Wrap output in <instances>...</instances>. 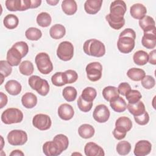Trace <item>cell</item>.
<instances>
[{
    "label": "cell",
    "mask_w": 156,
    "mask_h": 156,
    "mask_svg": "<svg viewBox=\"0 0 156 156\" xmlns=\"http://www.w3.org/2000/svg\"><path fill=\"white\" fill-rule=\"evenodd\" d=\"M126 10V4L122 0H116L111 3L110 13L105 16V19L112 28L119 30L124 26L125 19L124 16Z\"/></svg>",
    "instance_id": "cell-1"
},
{
    "label": "cell",
    "mask_w": 156,
    "mask_h": 156,
    "mask_svg": "<svg viewBox=\"0 0 156 156\" xmlns=\"http://www.w3.org/2000/svg\"><path fill=\"white\" fill-rule=\"evenodd\" d=\"M136 38L135 32L130 29L127 28L122 31L117 41L118 50L123 54H128L132 51L135 47V40Z\"/></svg>",
    "instance_id": "cell-2"
},
{
    "label": "cell",
    "mask_w": 156,
    "mask_h": 156,
    "mask_svg": "<svg viewBox=\"0 0 156 156\" xmlns=\"http://www.w3.org/2000/svg\"><path fill=\"white\" fill-rule=\"evenodd\" d=\"M83 50L86 54L96 57H101L105 54L104 44L96 39L85 41L83 45Z\"/></svg>",
    "instance_id": "cell-3"
},
{
    "label": "cell",
    "mask_w": 156,
    "mask_h": 156,
    "mask_svg": "<svg viewBox=\"0 0 156 156\" xmlns=\"http://www.w3.org/2000/svg\"><path fill=\"white\" fill-rule=\"evenodd\" d=\"M28 83L32 90H35L41 96H46L49 91L48 82L38 76H30L28 79Z\"/></svg>",
    "instance_id": "cell-4"
},
{
    "label": "cell",
    "mask_w": 156,
    "mask_h": 156,
    "mask_svg": "<svg viewBox=\"0 0 156 156\" xmlns=\"http://www.w3.org/2000/svg\"><path fill=\"white\" fill-rule=\"evenodd\" d=\"M38 70L43 74H48L53 70V65L49 55L46 52L38 53L35 58Z\"/></svg>",
    "instance_id": "cell-5"
},
{
    "label": "cell",
    "mask_w": 156,
    "mask_h": 156,
    "mask_svg": "<svg viewBox=\"0 0 156 156\" xmlns=\"http://www.w3.org/2000/svg\"><path fill=\"white\" fill-rule=\"evenodd\" d=\"M23 119V113L18 108H9L1 114V121L5 124L21 122Z\"/></svg>",
    "instance_id": "cell-6"
},
{
    "label": "cell",
    "mask_w": 156,
    "mask_h": 156,
    "mask_svg": "<svg viewBox=\"0 0 156 156\" xmlns=\"http://www.w3.org/2000/svg\"><path fill=\"white\" fill-rule=\"evenodd\" d=\"M57 55L63 61L70 60L74 55L73 44L68 41L61 42L57 49Z\"/></svg>",
    "instance_id": "cell-7"
},
{
    "label": "cell",
    "mask_w": 156,
    "mask_h": 156,
    "mask_svg": "<svg viewBox=\"0 0 156 156\" xmlns=\"http://www.w3.org/2000/svg\"><path fill=\"white\" fill-rule=\"evenodd\" d=\"M9 143L12 146H22L27 141V133L22 130H11L7 136Z\"/></svg>",
    "instance_id": "cell-8"
},
{
    "label": "cell",
    "mask_w": 156,
    "mask_h": 156,
    "mask_svg": "<svg viewBox=\"0 0 156 156\" xmlns=\"http://www.w3.org/2000/svg\"><path fill=\"white\" fill-rule=\"evenodd\" d=\"M87 78L92 82H96L102 77V66L98 62L88 63L85 68Z\"/></svg>",
    "instance_id": "cell-9"
},
{
    "label": "cell",
    "mask_w": 156,
    "mask_h": 156,
    "mask_svg": "<svg viewBox=\"0 0 156 156\" xmlns=\"http://www.w3.org/2000/svg\"><path fill=\"white\" fill-rule=\"evenodd\" d=\"M32 124L35 128L40 130H46L51 127L52 121L48 115L39 113L33 117Z\"/></svg>",
    "instance_id": "cell-10"
},
{
    "label": "cell",
    "mask_w": 156,
    "mask_h": 156,
    "mask_svg": "<svg viewBox=\"0 0 156 156\" xmlns=\"http://www.w3.org/2000/svg\"><path fill=\"white\" fill-rule=\"evenodd\" d=\"M110 110L104 104H99L97 105L93 113L94 119L99 123L107 122L110 118Z\"/></svg>",
    "instance_id": "cell-11"
},
{
    "label": "cell",
    "mask_w": 156,
    "mask_h": 156,
    "mask_svg": "<svg viewBox=\"0 0 156 156\" xmlns=\"http://www.w3.org/2000/svg\"><path fill=\"white\" fill-rule=\"evenodd\" d=\"M141 44L147 49H154L156 46V28L144 32Z\"/></svg>",
    "instance_id": "cell-12"
},
{
    "label": "cell",
    "mask_w": 156,
    "mask_h": 156,
    "mask_svg": "<svg viewBox=\"0 0 156 156\" xmlns=\"http://www.w3.org/2000/svg\"><path fill=\"white\" fill-rule=\"evenodd\" d=\"M152 144L147 140H140L135 146L133 153L136 156H145L150 154Z\"/></svg>",
    "instance_id": "cell-13"
},
{
    "label": "cell",
    "mask_w": 156,
    "mask_h": 156,
    "mask_svg": "<svg viewBox=\"0 0 156 156\" xmlns=\"http://www.w3.org/2000/svg\"><path fill=\"white\" fill-rule=\"evenodd\" d=\"M84 152L87 156H104V149L98 144L93 142L87 143L84 147Z\"/></svg>",
    "instance_id": "cell-14"
},
{
    "label": "cell",
    "mask_w": 156,
    "mask_h": 156,
    "mask_svg": "<svg viewBox=\"0 0 156 156\" xmlns=\"http://www.w3.org/2000/svg\"><path fill=\"white\" fill-rule=\"evenodd\" d=\"M57 113L60 118L65 121L70 120L74 115L73 107L66 103L62 104L58 107Z\"/></svg>",
    "instance_id": "cell-15"
},
{
    "label": "cell",
    "mask_w": 156,
    "mask_h": 156,
    "mask_svg": "<svg viewBox=\"0 0 156 156\" xmlns=\"http://www.w3.org/2000/svg\"><path fill=\"white\" fill-rule=\"evenodd\" d=\"M7 61L12 66H16L21 63V61L23 57L20 51L12 46V48L8 50L7 53Z\"/></svg>",
    "instance_id": "cell-16"
},
{
    "label": "cell",
    "mask_w": 156,
    "mask_h": 156,
    "mask_svg": "<svg viewBox=\"0 0 156 156\" xmlns=\"http://www.w3.org/2000/svg\"><path fill=\"white\" fill-rule=\"evenodd\" d=\"M132 127V122L130 118L127 116H121L118 118L115 122V129L126 133Z\"/></svg>",
    "instance_id": "cell-17"
},
{
    "label": "cell",
    "mask_w": 156,
    "mask_h": 156,
    "mask_svg": "<svg viewBox=\"0 0 156 156\" xmlns=\"http://www.w3.org/2000/svg\"><path fill=\"white\" fill-rule=\"evenodd\" d=\"M43 152L47 156H57L62 152L53 140L46 141L44 143L43 145Z\"/></svg>",
    "instance_id": "cell-18"
},
{
    "label": "cell",
    "mask_w": 156,
    "mask_h": 156,
    "mask_svg": "<svg viewBox=\"0 0 156 156\" xmlns=\"http://www.w3.org/2000/svg\"><path fill=\"white\" fill-rule=\"evenodd\" d=\"M102 0H87L84 4L85 11L90 15L97 13L101 9Z\"/></svg>",
    "instance_id": "cell-19"
},
{
    "label": "cell",
    "mask_w": 156,
    "mask_h": 156,
    "mask_svg": "<svg viewBox=\"0 0 156 156\" xmlns=\"http://www.w3.org/2000/svg\"><path fill=\"white\" fill-rule=\"evenodd\" d=\"M131 16L136 20H141L147 13L146 7L142 4L136 3L132 5L130 8Z\"/></svg>",
    "instance_id": "cell-20"
},
{
    "label": "cell",
    "mask_w": 156,
    "mask_h": 156,
    "mask_svg": "<svg viewBox=\"0 0 156 156\" xmlns=\"http://www.w3.org/2000/svg\"><path fill=\"white\" fill-rule=\"evenodd\" d=\"M111 108L116 112L121 113L127 109V104L125 100L121 96H117L110 101Z\"/></svg>",
    "instance_id": "cell-21"
},
{
    "label": "cell",
    "mask_w": 156,
    "mask_h": 156,
    "mask_svg": "<svg viewBox=\"0 0 156 156\" xmlns=\"http://www.w3.org/2000/svg\"><path fill=\"white\" fill-rule=\"evenodd\" d=\"M6 91L10 95L16 96L19 94L22 90L21 85L15 80H8L5 84Z\"/></svg>",
    "instance_id": "cell-22"
},
{
    "label": "cell",
    "mask_w": 156,
    "mask_h": 156,
    "mask_svg": "<svg viewBox=\"0 0 156 156\" xmlns=\"http://www.w3.org/2000/svg\"><path fill=\"white\" fill-rule=\"evenodd\" d=\"M21 103L26 108H32L37 104V97L30 92L26 93L21 98Z\"/></svg>",
    "instance_id": "cell-23"
},
{
    "label": "cell",
    "mask_w": 156,
    "mask_h": 156,
    "mask_svg": "<svg viewBox=\"0 0 156 156\" xmlns=\"http://www.w3.org/2000/svg\"><path fill=\"white\" fill-rule=\"evenodd\" d=\"M61 5L63 12L67 15H74L77 10V5L74 0H64Z\"/></svg>",
    "instance_id": "cell-24"
},
{
    "label": "cell",
    "mask_w": 156,
    "mask_h": 156,
    "mask_svg": "<svg viewBox=\"0 0 156 156\" xmlns=\"http://www.w3.org/2000/svg\"><path fill=\"white\" fill-rule=\"evenodd\" d=\"M66 34L65 27L60 24L53 25L49 29V35L51 38L58 40L63 38Z\"/></svg>",
    "instance_id": "cell-25"
},
{
    "label": "cell",
    "mask_w": 156,
    "mask_h": 156,
    "mask_svg": "<svg viewBox=\"0 0 156 156\" xmlns=\"http://www.w3.org/2000/svg\"><path fill=\"white\" fill-rule=\"evenodd\" d=\"M95 130L94 127L88 124H83L78 129L79 136L84 139L91 138L94 134Z\"/></svg>",
    "instance_id": "cell-26"
},
{
    "label": "cell",
    "mask_w": 156,
    "mask_h": 156,
    "mask_svg": "<svg viewBox=\"0 0 156 156\" xmlns=\"http://www.w3.org/2000/svg\"><path fill=\"white\" fill-rule=\"evenodd\" d=\"M127 108L128 109L129 112L134 116H139L146 111L145 105L144 103L141 101H139L135 104H128L127 105Z\"/></svg>",
    "instance_id": "cell-27"
},
{
    "label": "cell",
    "mask_w": 156,
    "mask_h": 156,
    "mask_svg": "<svg viewBox=\"0 0 156 156\" xmlns=\"http://www.w3.org/2000/svg\"><path fill=\"white\" fill-rule=\"evenodd\" d=\"M127 76L133 81H140L145 76V71L138 68H132L127 72Z\"/></svg>",
    "instance_id": "cell-28"
},
{
    "label": "cell",
    "mask_w": 156,
    "mask_h": 156,
    "mask_svg": "<svg viewBox=\"0 0 156 156\" xmlns=\"http://www.w3.org/2000/svg\"><path fill=\"white\" fill-rule=\"evenodd\" d=\"M139 26L145 32L155 27V23L151 16L146 15L139 20Z\"/></svg>",
    "instance_id": "cell-29"
},
{
    "label": "cell",
    "mask_w": 156,
    "mask_h": 156,
    "mask_svg": "<svg viewBox=\"0 0 156 156\" xmlns=\"http://www.w3.org/2000/svg\"><path fill=\"white\" fill-rule=\"evenodd\" d=\"M133 60L136 65L143 66L146 65L148 62V54L143 50L135 52L133 55Z\"/></svg>",
    "instance_id": "cell-30"
},
{
    "label": "cell",
    "mask_w": 156,
    "mask_h": 156,
    "mask_svg": "<svg viewBox=\"0 0 156 156\" xmlns=\"http://www.w3.org/2000/svg\"><path fill=\"white\" fill-rule=\"evenodd\" d=\"M3 23L7 29H13L18 26L19 24V19L13 14H8L4 17Z\"/></svg>",
    "instance_id": "cell-31"
},
{
    "label": "cell",
    "mask_w": 156,
    "mask_h": 156,
    "mask_svg": "<svg viewBox=\"0 0 156 156\" xmlns=\"http://www.w3.org/2000/svg\"><path fill=\"white\" fill-rule=\"evenodd\" d=\"M102 96L104 98L110 102L113 98L119 96V93L118 90V88L113 86L105 87L102 90Z\"/></svg>",
    "instance_id": "cell-32"
},
{
    "label": "cell",
    "mask_w": 156,
    "mask_h": 156,
    "mask_svg": "<svg viewBox=\"0 0 156 156\" xmlns=\"http://www.w3.org/2000/svg\"><path fill=\"white\" fill-rule=\"evenodd\" d=\"M53 141L56 143L59 149L62 152L65 151L69 145V140L68 137L63 134L56 135L54 138Z\"/></svg>",
    "instance_id": "cell-33"
},
{
    "label": "cell",
    "mask_w": 156,
    "mask_h": 156,
    "mask_svg": "<svg viewBox=\"0 0 156 156\" xmlns=\"http://www.w3.org/2000/svg\"><path fill=\"white\" fill-rule=\"evenodd\" d=\"M36 21L40 26L42 27H47L51 24L52 19L51 15L48 13L43 12L37 15Z\"/></svg>",
    "instance_id": "cell-34"
},
{
    "label": "cell",
    "mask_w": 156,
    "mask_h": 156,
    "mask_svg": "<svg viewBox=\"0 0 156 156\" xmlns=\"http://www.w3.org/2000/svg\"><path fill=\"white\" fill-rule=\"evenodd\" d=\"M19 71L20 73L24 76L31 75L34 71L33 63L29 60L23 61L19 66Z\"/></svg>",
    "instance_id": "cell-35"
},
{
    "label": "cell",
    "mask_w": 156,
    "mask_h": 156,
    "mask_svg": "<svg viewBox=\"0 0 156 156\" xmlns=\"http://www.w3.org/2000/svg\"><path fill=\"white\" fill-rule=\"evenodd\" d=\"M62 95L66 101L73 102L76 99L77 95V92L74 87L68 86L63 88Z\"/></svg>",
    "instance_id": "cell-36"
},
{
    "label": "cell",
    "mask_w": 156,
    "mask_h": 156,
    "mask_svg": "<svg viewBox=\"0 0 156 156\" xmlns=\"http://www.w3.org/2000/svg\"><path fill=\"white\" fill-rule=\"evenodd\" d=\"M25 36L29 40L37 41L41 37L42 32L39 29L31 27L26 30Z\"/></svg>",
    "instance_id": "cell-37"
},
{
    "label": "cell",
    "mask_w": 156,
    "mask_h": 156,
    "mask_svg": "<svg viewBox=\"0 0 156 156\" xmlns=\"http://www.w3.org/2000/svg\"><path fill=\"white\" fill-rule=\"evenodd\" d=\"M97 96V91L95 88L89 87L84 88L80 96L83 99L88 102H93Z\"/></svg>",
    "instance_id": "cell-38"
},
{
    "label": "cell",
    "mask_w": 156,
    "mask_h": 156,
    "mask_svg": "<svg viewBox=\"0 0 156 156\" xmlns=\"http://www.w3.org/2000/svg\"><path fill=\"white\" fill-rule=\"evenodd\" d=\"M116 149L119 155H126L130 152L131 144L127 141H121L117 144Z\"/></svg>",
    "instance_id": "cell-39"
},
{
    "label": "cell",
    "mask_w": 156,
    "mask_h": 156,
    "mask_svg": "<svg viewBox=\"0 0 156 156\" xmlns=\"http://www.w3.org/2000/svg\"><path fill=\"white\" fill-rule=\"evenodd\" d=\"M125 96L129 104H135L142 98L141 93L136 90H130L126 94Z\"/></svg>",
    "instance_id": "cell-40"
},
{
    "label": "cell",
    "mask_w": 156,
    "mask_h": 156,
    "mask_svg": "<svg viewBox=\"0 0 156 156\" xmlns=\"http://www.w3.org/2000/svg\"><path fill=\"white\" fill-rule=\"evenodd\" d=\"M5 4L9 11H22V0H7Z\"/></svg>",
    "instance_id": "cell-41"
},
{
    "label": "cell",
    "mask_w": 156,
    "mask_h": 156,
    "mask_svg": "<svg viewBox=\"0 0 156 156\" xmlns=\"http://www.w3.org/2000/svg\"><path fill=\"white\" fill-rule=\"evenodd\" d=\"M51 82L52 84L57 87H62L66 83L64 74L62 72H57L51 77Z\"/></svg>",
    "instance_id": "cell-42"
},
{
    "label": "cell",
    "mask_w": 156,
    "mask_h": 156,
    "mask_svg": "<svg viewBox=\"0 0 156 156\" xmlns=\"http://www.w3.org/2000/svg\"><path fill=\"white\" fill-rule=\"evenodd\" d=\"M12 71V66L5 60L0 61V74L4 77L9 76Z\"/></svg>",
    "instance_id": "cell-43"
},
{
    "label": "cell",
    "mask_w": 156,
    "mask_h": 156,
    "mask_svg": "<svg viewBox=\"0 0 156 156\" xmlns=\"http://www.w3.org/2000/svg\"><path fill=\"white\" fill-rule=\"evenodd\" d=\"M77 104L78 108L83 112H89L91 109L93 105V102H88L87 101H85L80 96L78 98Z\"/></svg>",
    "instance_id": "cell-44"
},
{
    "label": "cell",
    "mask_w": 156,
    "mask_h": 156,
    "mask_svg": "<svg viewBox=\"0 0 156 156\" xmlns=\"http://www.w3.org/2000/svg\"><path fill=\"white\" fill-rule=\"evenodd\" d=\"M64 77L66 83H73L75 82L78 79V74L74 70L68 69L64 73Z\"/></svg>",
    "instance_id": "cell-45"
},
{
    "label": "cell",
    "mask_w": 156,
    "mask_h": 156,
    "mask_svg": "<svg viewBox=\"0 0 156 156\" xmlns=\"http://www.w3.org/2000/svg\"><path fill=\"white\" fill-rule=\"evenodd\" d=\"M141 83L144 88L150 90L155 86V80L152 76L150 75H146L141 80Z\"/></svg>",
    "instance_id": "cell-46"
},
{
    "label": "cell",
    "mask_w": 156,
    "mask_h": 156,
    "mask_svg": "<svg viewBox=\"0 0 156 156\" xmlns=\"http://www.w3.org/2000/svg\"><path fill=\"white\" fill-rule=\"evenodd\" d=\"M12 46L20 51L23 57H24L29 52V46L24 41H18L13 44Z\"/></svg>",
    "instance_id": "cell-47"
},
{
    "label": "cell",
    "mask_w": 156,
    "mask_h": 156,
    "mask_svg": "<svg viewBox=\"0 0 156 156\" xmlns=\"http://www.w3.org/2000/svg\"><path fill=\"white\" fill-rule=\"evenodd\" d=\"M134 119L135 122L141 126H144L147 124L149 121V115L148 113L145 111L143 114L139 116H135Z\"/></svg>",
    "instance_id": "cell-48"
},
{
    "label": "cell",
    "mask_w": 156,
    "mask_h": 156,
    "mask_svg": "<svg viewBox=\"0 0 156 156\" xmlns=\"http://www.w3.org/2000/svg\"><path fill=\"white\" fill-rule=\"evenodd\" d=\"M131 90V87L130 85L127 83V82H122L121 83L118 87V92L122 96H125L126 94L129 91Z\"/></svg>",
    "instance_id": "cell-49"
},
{
    "label": "cell",
    "mask_w": 156,
    "mask_h": 156,
    "mask_svg": "<svg viewBox=\"0 0 156 156\" xmlns=\"http://www.w3.org/2000/svg\"><path fill=\"white\" fill-rule=\"evenodd\" d=\"M148 62L152 65L156 64V51L155 49H153L152 51L149 52L148 55Z\"/></svg>",
    "instance_id": "cell-50"
},
{
    "label": "cell",
    "mask_w": 156,
    "mask_h": 156,
    "mask_svg": "<svg viewBox=\"0 0 156 156\" xmlns=\"http://www.w3.org/2000/svg\"><path fill=\"white\" fill-rule=\"evenodd\" d=\"M0 99H1L0 108H2L4 106L6 105L8 101V98L7 95L5 94L3 92H0Z\"/></svg>",
    "instance_id": "cell-51"
},
{
    "label": "cell",
    "mask_w": 156,
    "mask_h": 156,
    "mask_svg": "<svg viewBox=\"0 0 156 156\" xmlns=\"http://www.w3.org/2000/svg\"><path fill=\"white\" fill-rule=\"evenodd\" d=\"M10 156H24V154L21 150L16 149V150H13L10 154Z\"/></svg>",
    "instance_id": "cell-52"
},
{
    "label": "cell",
    "mask_w": 156,
    "mask_h": 156,
    "mask_svg": "<svg viewBox=\"0 0 156 156\" xmlns=\"http://www.w3.org/2000/svg\"><path fill=\"white\" fill-rule=\"evenodd\" d=\"M59 2V0H47L46 2L51 5H55Z\"/></svg>",
    "instance_id": "cell-53"
}]
</instances>
